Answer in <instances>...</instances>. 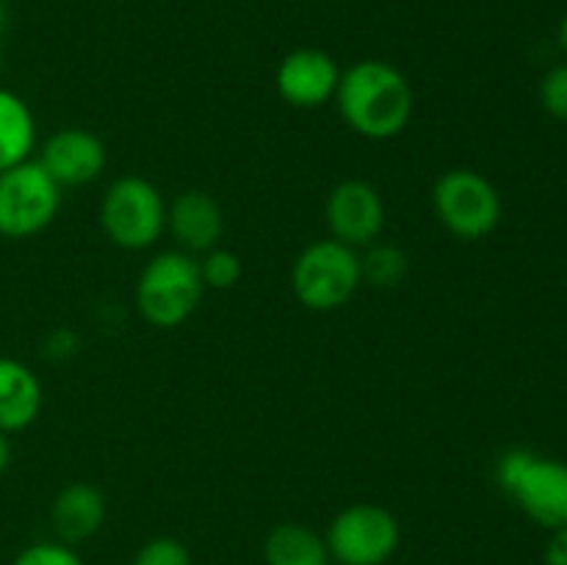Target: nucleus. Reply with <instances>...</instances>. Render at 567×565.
Returning <instances> with one entry per match:
<instances>
[{
    "label": "nucleus",
    "mask_w": 567,
    "mask_h": 565,
    "mask_svg": "<svg viewBox=\"0 0 567 565\" xmlns=\"http://www.w3.org/2000/svg\"><path fill=\"white\" fill-rule=\"evenodd\" d=\"M336 103L354 133L385 142L410 125L415 94L396 66L380 59H363L341 72Z\"/></svg>",
    "instance_id": "1"
},
{
    "label": "nucleus",
    "mask_w": 567,
    "mask_h": 565,
    "mask_svg": "<svg viewBox=\"0 0 567 565\" xmlns=\"http://www.w3.org/2000/svg\"><path fill=\"white\" fill-rule=\"evenodd\" d=\"M502 491L546 530L567 526V463L540 458L529 449H509L496 463Z\"/></svg>",
    "instance_id": "2"
},
{
    "label": "nucleus",
    "mask_w": 567,
    "mask_h": 565,
    "mask_svg": "<svg viewBox=\"0 0 567 565\" xmlns=\"http://www.w3.org/2000/svg\"><path fill=\"white\" fill-rule=\"evenodd\" d=\"M205 282L188 253H161L142 269L136 286L138 314L147 325L172 330L197 310Z\"/></svg>",
    "instance_id": "3"
},
{
    "label": "nucleus",
    "mask_w": 567,
    "mask_h": 565,
    "mask_svg": "<svg viewBox=\"0 0 567 565\" xmlns=\"http://www.w3.org/2000/svg\"><path fill=\"white\" fill-rule=\"evenodd\" d=\"M363 282L360 255L354 247L321 238L305 247L293 260L291 286L308 310H336L354 297Z\"/></svg>",
    "instance_id": "4"
},
{
    "label": "nucleus",
    "mask_w": 567,
    "mask_h": 565,
    "mask_svg": "<svg viewBox=\"0 0 567 565\" xmlns=\"http://www.w3.org/2000/svg\"><path fill=\"white\" fill-rule=\"evenodd\" d=\"M100 222L116 247L138 253L153 247L166 230V203L147 177H116L100 205Z\"/></svg>",
    "instance_id": "5"
},
{
    "label": "nucleus",
    "mask_w": 567,
    "mask_h": 565,
    "mask_svg": "<svg viewBox=\"0 0 567 565\" xmlns=\"http://www.w3.org/2000/svg\"><path fill=\"white\" fill-rule=\"evenodd\" d=\"M61 186L39 161L0 172V236L31 238L59 216Z\"/></svg>",
    "instance_id": "6"
},
{
    "label": "nucleus",
    "mask_w": 567,
    "mask_h": 565,
    "mask_svg": "<svg viewBox=\"0 0 567 565\" xmlns=\"http://www.w3.org/2000/svg\"><path fill=\"white\" fill-rule=\"evenodd\" d=\"M432 205L449 233L476 242L502 222V197L485 175L474 170H449L432 188Z\"/></svg>",
    "instance_id": "7"
},
{
    "label": "nucleus",
    "mask_w": 567,
    "mask_h": 565,
    "mask_svg": "<svg viewBox=\"0 0 567 565\" xmlns=\"http://www.w3.org/2000/svg\"><path fill=\"white\" fill-rule=\"evenodd\" d=\"M324 541L341 565H385L399 548V521L380 504H352L336 515Z\"/></svg>",
    "instance_id": "8"
},
{
    "label": "nucleus",
    "mask_w": 567,
    "mask_h": 565,
    "mask_svg": "<svg viewBox=\"0 0 567 565\" xmlns=\"http://www.w3.org/2000/svg\"><path fill=\"white\" fill-rule=\"evenodd\" d=\"M327 225L336 242L347 247H371L385 227L380 192L365 181H343L327 197Z\"/></svg>",
    "instance_id": "9"
},
{
    "label": "nucleus",
    "mask_w": 567,
    "mask_h": 565,
    "mask_svg": "<svg viewBox=\"0 0 567 565\" xmlns=\"http://www.w3.org/2000/svg\"><path fill=\"white\" fill-rule=\"evenodd\" d=\"M39 164L61 188L86 186L103 175L109 153L97 133L86 131V127H64L42 144Z\"/></svg>",
    "instance_id": "10"
},
{
    "label": "nucleus",
    "mask_w": 567,
    "mask_h": 565,
    "mask_svg": "<svg viewBox=\"0 0 567 565\" xmlns=\"http://www.w3.org/2000/svg\"><path fill=\"white\" fill-rule=\"evenodd\" d=\"M341 70L324 50L299 48L277 66V92L293 109H319L336 97Z\"/></svg>",
    "instance_id": "11"
},
{
    "label": "nucleus",
    "mask_w": 567,
    "mask_h": 565,
    "mask_svg": "<svg viewBox=\"0 0 567 565\" xmlns=\"http://www.w3.org/2000/svg\"><path fill=\"white\" fill-rule=\"evenodd\" d=\"M166 227L177 238L186 253H208L219 247V238L225 233V216L219 203L208 192L188 188L177 194L175 203L166 208Z\"/></svg>",
    "instance_id": "12"
},
{
    "label": "nucleus",
    "mask_w": 567,
    "mask_h": 565,
    "mask_svg": "<svg viewBox=\"0 0 567 565\" xmlns=\"http://www.w3.org/2000/svg\"><path fill=\"white\" fill-rule=\"evenodd\" d=\"M105 513H109V504H105L100 487L89 485V482H72L55 493L53 507H50V524H53L59 541L72 546V543L97 535Z\"/></svg>",
    "instance_id": "13"
},
{
    "label": "nucleus",
    "mask_w": 567,
    "mask_h": 565,
    "mask_svg": "<svg viewBox=\"0 0 567 565\" xmlns=\"http://www.w3.org/2000/svg\"><path fill=\"white\" fill-rule=\"evenodd\" d=\"M42 413V382L14 358H0V430L20 432Z\"/></svg>",
    "instance_id": "14"
},
{
    "label": "nucleus",
    "mask_w": 567,
    "mask_h": 565,
    "mask_svg": "<svg viewBox=\"0 0 567 565\" xmlns=\"http://www.w3.org/2000/svg\"><path fill=\"white\" fill-rule=\"evenodd\" d=\"M37 122L20 94L0 86V172L31 158Z\"/></svg>",
    "instance_id": "15"
},
{
    "label": "nucleus",
    "mask_w": 567,
    "mask_h": 565,
    "mask_svg": "<svg viewBox=\"0 0 567 565\" xmlns=\"http://www.w3.org/2000/svg\"><path fill=\"white\" fill-rule=\"evenodd\" d=\"M266 565H330L327 541L305 524H280L264 543Z\"/></svg>",
    "instance_id": "16"
},
{
    "label": "nucleus",
    "mask_w": 567,
    "mask_h": 565,
    "mask_svg": "<svg viewBox=\"0 0 567 565\" xmlns=\"http://www.w3.org/2000/svg\"><path fill=\"white\" fill-rule=\"evenodd\" d=\"M363 280H369L377 288H393L408 277V255L393 244H371L369 255L360 258Z\"/></svg>",
    "instance_id": "17"
},
{
    "label": "nucleus",
    "mask_w": 567,
    "mask_h": 565,
    "mask_svg": "<svg viewBox=\"0 0 567 565\" xmlns=\"http://www.w3.org/2000/svg\"><path fill=\"white\" fill-rule=\"evenodd\" d=\"M199 264V275H203L205 288H219V291H227L238 282L241 277V260H238L236 253L225 247H214L203 255Z\"/></svg>",
    "instance_id": "18"
},
{
    "label": "nucleus",
    "mask_w": 567,
    "mask_h": 565,
    "mask_svg": "<svg viewBox=\"0 0 567 565\" xmlns=\"http://www.w3.org/2000/svg\"><path fill=\"white\" fill-rule=\"evenodd\" d=\"M11 565H83L81 554L61 541H42L22 548Z\"/></svg>",
    "instance_id": "19"
},
{
    "label": "nucleus",
    "mask_w": 567,
    "mask_h": 565,
    "mask_svg": "<svg viewBox=\"0 0 567 565\" xmlns=\"http://www.w3.org/2000/svg\"><path fill=\"white\" fill-rule=\"evenodd\" d=\"M133 565H192V554L177 537H153L138 548Z\"/></svg>",
    "instance_id": "20"
},
{
    "label": "nucleus",
    "mask_w": 567,
    "mask_h": 565,
    "mask_svg": "<svg viewBox=\"0 0 567 565\" xmlns=\"http://www.w3.org/2000/svg\"><path fill=\"white\" fill-rule=\"evenodd\" d=\"M543 109L557 120H567V64L554 66L540 83Z\"/></svg>",
    "instance_id": "21"
},
{
    "label": "nucleus",
    "mask_w": 567,
    "mask_h": 565,
    "mask_svg": "<svg viewBox=\"0 0 567 565\" xmlns=\"http://www.w3.org/2000/svg\"><path fill=\"white\" fill-rule=\"evenodd\" d=\"M75 347H78L75 332L59 330V332H53V336H50L48 355H50V358H66V355L75 352Z\"/></svg>",
    "instance_id": "22"
},
{
    "label": "nucleus",
    "mask_w": 567,
    "mask_h": 565,
    "mask_svg": "<svg viewBox=\"0 0 567 565\" xmlns=\"http://www.w3.org/2000/svg\"><path fill=\"white\" fill-rule=\"evenodd\" d=\"M546 565H567V526L554 532L546 548Z\"/></svg>",
    "instance_id": "23"
},
{
    "label": "nucleus",
    "mask_w": 567,
    "mask_h": 565,
    "mask_svg": "<svg viewBox=\"0 0 567 565\" xmlns=\"http://www.w3.org/2000/svg\"><path fill=\"white\" fill-rule=\"evenodd\" d=\"M11 463V443H9V432L0 430V474L9 469Z\"/></svg>",
    "instance_id": "24"
},
{
    "label": "nucleus",
    "mask_w": 567,
    "mask_h": 565,
    "mask_svg": "<svg viewBox=\"0 0 567 565\" xmlns=\"http://www.w3.org/2000/svg\"><path fill=\"white\" fill-rule=\"evenodd\" d=\"M559 44H563V50L567 53V14H565L563 25H559Z\"/></svg>",
    "instance_id": "25"
},
{
    "label": "nucleus",
    "mask_w": 567,
    "mask_h": 565,
    "mask_svg": "<svg viewBox=\"0 0 567 565\" xmlns=\"http://www.w3.org/2000/svg\"><path fill=\"white\" fill-rule=\"evenodd\" d=\"M6 17H9L6 14V3L0 0V33H3V28H6Z\"/></svg>",
    "instance_id": "26"
},
{
    "label": "nucleus",
    "mask_w": 567,
    "mask_h": 565,
    "mask_svg": "<svg viewBox=\"0 0 567 565\" xmlns=\"http://www.w3.org/2000/svg\"><path fill=\"white\" fill-rule=\"evenodd\" d=\"M0 75H3V48H0Z\"/></svg>",
    "instance_id": "27"
}]
</instances>
